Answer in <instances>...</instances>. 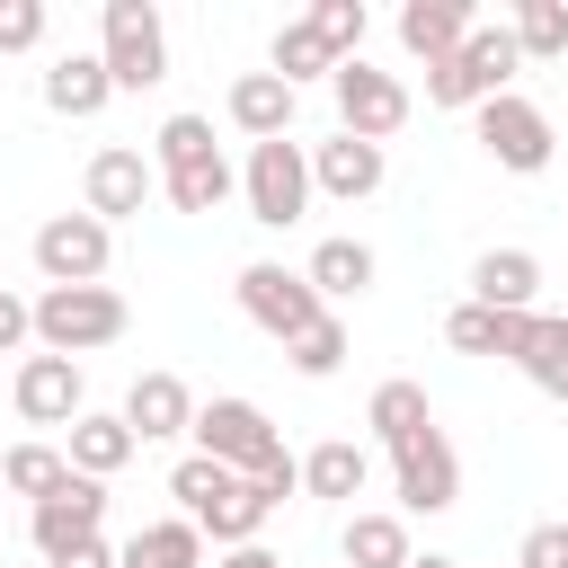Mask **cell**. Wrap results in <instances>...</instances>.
<instances>
[{"mask_svg": "<svg viewBox=\"0 0 568 568\" xmlns=\"http://www.w3.org/2000/svg\"><path fill=\"white\" fill-rule=\"evenodd\" d=\"M160 186H169L178 213H222V204H231L240 169L222 160V142H213L204 115H169V124H160Z\"/></svg>", "mask_w": 568, "mask_h": 568, "instance_id": "cell-1", "label": "cell"}, {"mask_svg": "<svg viewBox=\"0 0 568 568\" xmlns=\"http://www.w3.org/2000/svg\"><path fill=\"white\" fill-rule=\"evenodd\" d=\"M124 320H133V311H124L115 284H44V293H36V346H44V355H71V364H80L89 346H115Z\"/></svg>", "mask_w": 568, "mask_h": 568, "instance_id": "cell-2", "label": "cell"}, {"mask_svg": "<svg viewBox=\"0 0 568 568\" xmlns=\"http://www.w3.org/2000/svg\"><path fill=\"white\" fill-rule=\"evenodd\" d=\"M515 71H524L515 27H470V44H462L453 62L426 71V98H435V106H488V98H506Z\"/></svg>", "mask_w": 568, "mask_h": 568, "instance_id": "cell-3", "label": "cell"}, {"mask_svg": "<svg viewBox=\"0 0 568 568\" xmlns=\"http://www.w3.org/2000/svg\"><path fill=\"white\" fill-rule=\"evenodd\" d=\"M98 53H106V80L115 89H160L169 80V27H160V9L151 0H106Z\"/></svg>", "mask_w": 568, "mask_h": 568, "instance_id": "cell-4", "label": "cell"}, {"mask_svg": "<svg viewBox=\"0 0 568 568\" xmlns=\"http://www.w3.org/2000/svg\"><path fill=\"white\" fill-rule=\"evenodd\" d=\"M240 195H248V222L266 231H293L311 213V151L284 133V142H248V169H240Z\"/></svg>", "mask_w": 568, "mask_h": 568, "instance_id": "cell-5", "label": "cell"}, {"mask_svg": "<svg viewBox=\"0 0 568 568\" xmlns=\"http://www.w3.org/2000/svg\"><path fill=\"white\" fill-rule=\"evenodd\" d=\"M231 293H240V311H248V320H257L275 346H293L302 328H320V320H328L320 284H311V275H293V266H275V257L240 266V284H231Z\"/></svg>", "mask_w": 568, "mask_h": 568, "instance_id": "cell-6", "label": "cell"}, {"mask_svg": "<svg viewBox=\"0 0 568 568\" xmlns=\"http://www.w3.org/2000/svg\"><path fill=\"white\" fill-rule=\"evenodd\" d=\"M195 453L222 462V470H240V479H257V470L284 453V435H275V417H266L257 399H204V408H195Z\"/></svg>", "mask_w": 568, "mask_h": 568, "instance_id": "cell-7", "label": "cell"}, {"mask_svg": "<svg viewBox=\"0 0 568 568\" xmlns=\"http://www.w3.org/2000/svg\"><path fill=\"white\" fill-rule=\"evenodd\" d=\"M337 133H355V142H390L399 124H408V89L390 80V71H373L364 53L355 62H337Z\"/></svg>", "mask_w": 568, "mask_h": 568, "instance_id": "cell-8", "label": "cell"}, {"mask_svg": "<svg viewBox=\"0 0 568 568\" xmlns=\"http://www.w3.org/2000/svg\"><path fill=\"white\" fill-rule=\"evenodd\" d=\"M106 257H115V231H106L89 204H80V213H53V222L36 231V266H44V284H98Z\"/></svg>", "mask_w": 568, "mask_h": 568, "instance_id": "cell-9", "label": "cell"}, {"mask_svg": "<svg viewBox=\"0 0 568 568\" xmlns=\"http://www.w3.org/2000/svg\"><path fill=\"white\" fill-rule=\"evenodd\" d=\"M479 151L497 160V169H515V178H532V169H550V115L532 106V98H488L479 106Z\"/></svg>", "mask_w": 568, "mask_h": 568, "instance_id": "cell-10", "label": "cell"}, {"mask_svg": "<svg viewBox=\"0 0 568 568\" xmlns=\"http://www.w3.org/2000/svg\"><path fill=\"white\" fill-rule=\"evenodd\" d=\"M390 470H399V506L408 515H444L462 497V462H453L444 426H417L408 444H390Z\"/></svg>", "mask_w": 568, "mask_h": 568, "instance_id": "cell-11", "label": "cell"}, {"mask_svg": "<svg viewBox=\"0 0 568 568\" xmlns=\"http://www.w3.org/2000/svg\"><path fill=\"white\" fill-rule=\"evenodd\" d=\"M151 186H160V160H142V151H124V142H106L98 160H89V178H80V195H89V213L115 231L124 213H142L151 204Z\"/></svg>", "mask_w": 568, "mask_h": 568, "instance_id": "cell-12", "label": "cell"}, {"mask_svg": "<svg viewBox=\"0 0 568 568\" xmlns=\"http://www.w3.org/2000/svg\"><path fill=\"white\" fill-rule=\"evenodd\" d=\"M98 524H106V479H80V470H71V479L36 506V524H27V532H36V550H44V559H62V550L98 541Z\"/></svg>", "mask_w": 568, "mask_h": 568, "instance_id": "cell-13", "label": "cell"}, {"mask_svg": "<svg viewBox=\"0 0 568 568\" xmlns=\"http://www.w3.org/2000/svg\"><path fill=\"white\" fill-rule=\"evenodd\" d=\"M18 417L27 426H80V364L71 355H27L18 364Z\"/></svg>", "mask_w": 568, "mask_h": 568, "instance_id": "cell-14", "label": "cell"}, {"mask_svg": "<svg viewBox=\"0 0 568 568\" xmlns=\"http://www.w3.org/2000/svg\"><path fill=\"white\" fill-rule=\"evenodd\" d=\"M470 27H479V18H470V0H408V9H399V44H408L426 71H435V62H453V53L470 44Z\"/></svg>", "mask_w": 568, "mask_h": 568, "instance_id": "cell-15", "label": "cell"}, {"mask_svg": "<svg viewBox=\"0 0 568 568\" xmlns=\"http://www.w3.org/2000/svg\"><path fill=\"white\" fill-rule=\"evenodd\" d=\"M311 186H320V195H337V204H364V195L382 186V142L328 133V142L311 151Z\"/></svg>", "mask_w": 568, "mask_h": 568, "instance_id": "cell-16", "label": "cell"}, {"mask_svg": "<svg viewBox=\"0 0 568 568\" xmlns=\"http://www.w3.org/2000/svg\"><path fill=\"white\" fill-rule=\"evenodd\" d=\"M124 426H133L142 444H160V435H195V399H186V382H178V373H133V390H124Z\"/></svg>", "mask_w": 568, "mask_h": 568, "instance_id": "cell-17", "label": "cell"}, {"mask_svg": "<svg viewBox=\"0 0 568 568\" xmlns=\"http://www.w3.org/2000/svg\"><path fill=\"white\" fill-rule=\"evenodd\" d=\"M506 364H524V382H541L550 399H568V320H541V311H515V337H506Z\"/></svg>", "mask_w": 568, "mask_h": 568, "instance_id": "cell-18", "label": "cell"}, {"mask_svg": "<svg viewBox=\"0 0 568 568\" xmlns=\"http://www.w3.org/2000/svg\"><path fill=\"white\" fill-rule=\"evenodd\" d=\"M293 80H275V71H240L231 80V124L248 133V142H284L293 133Z\"/></svg>", "mask_w": 568, "mask_h": 568, "instance_id": "cell-19", "label": "cell"}, {"mask_svg": "<svg viewBox=\"0 0 568 568\" xmlns=\"http://www.w3.org/2000/svg\"><path fill=\"white\" fill-rule=\"evenodd\" d=\"M532 293H541V257L532 248H488L470 266V302H488V311H532Z\"/></svg>", "mask_w": 568, "mask_h": 568, "instance_id": "cell-20", "label": "cell"}, {"mask_svg": "<svg viewBox=\"0 0 568 568\" xmlns=\"http://www.w3.org/2000/svg\"><path fill=\"white\" fill-rule=\"evenodd\" d=\"M106 98H115L106 53H53V71H44V106L53 115H98Z\"/></svg>", "mask_w": 568, "mask_h": 568, "instance_id": "cell-21", "label": "cell"}, {"mask_svg": "<svg viewBox=\"0 0 568 568\" xmlns=\"http://www.w3.org/2000/svg\"><path fill=\"white\" fill-rule=\"evenodd\" d=\"M133 453H142V435H133L124 417H98V408H89V417L71 426V470H80V479H115Z\"/></svg>", "mask_w": 568, "mask_h": 568, "instance_id": "cell-22", "label": "cell"}, {"mask_svg": "<svg viewBox=\"0 0 568 568\" xmlns=\"http://www.w3.org/2000/svg\"><path fill=\"white\" fill-rule=\"evenodd\" d=\"M302 275H311V284H320V302H355V293H364V284H373V275H382V257H373V248H364V240H320V248H311V266H302Z\"/></svg>", "mask_w": 568, "mask_h": 568, "instance_id": "cell-23", "label": "cell"}, {"mask_svg": "<svg viewBox=\"0 0 568 568\" xmlns=\"http://www.w3.org/2000/svg\"><path fill=\"white\" fill-rule=\"evenodd\" d=\"M337 559H346V568H408L417 550H408V524H399V515H346Z\"/></svg>", "mask_w": 568, "mask_h": 568, "instance_id": "cell-24", "label": "cell"}, {"mask_svg": "<svg viewBox=\"0 0 568 568\" xmlns=\"http://www.w3.org/2000/svg\"><path fill=\"white\" fill-rule=\"evenodd\" d=\"M115 568H204V532H195L186 515H169V524H142V532L115 550Z\"/></svg>", "mask_w": 568, "mask_h": 568, "instance_id": "cell-25", "label": "cell"}, {"mask_svg": "<svg viewBox=\"0 0 568 568\" xmlns=\"http://www.w3.org/2000/svg\"><path fill=\"white\" fill-rule=\"evenodd\" d=\"M364 479H373V453L364 444H320V453H302V488L311 497H364Z\"/></svg>", "mask_w": 568, "mask_h": 568, "instance_id": "cell-26", "label": "cell"}, {"mask_svg": "<svg viewBox=\"0 0 568 568\" xmlns=\"http://www.w3.org/2000/svg\"><path fill=\"white\" fill-rule=\"evenodd\" d=\"M0 479H9V497H53L62 479H71V453H53V444H9L0 453Z\"/></svg>", "mask_w": 568, "mask_h": 568, "instance_id": "cell-27", "label": "cell"}, {"mask_svg": "<svg viewBox=\"0 0 568 568\" xmlns=\"http://www.w3.org/2000/svg\"><path fill=\"white\" fill-rule=\"evenodd\" d=\"M364 426H373L382 444H408L417 426H435V408H426V390H417V382H382V390H373V408H364Z\"/></svg>", "mask_w": 568, "mask_h": 568, "instance_id": "cell-28", "label": "cell"}, {"mask_svg": "<svg viewBox=\"0 0 568 568\" xmlns=\"http://www.w3.org/2000/svg\"><path fill=\"white\" fill-rule=\"evenodd\" d=\"M311 71H328L337 80V53H328V36L311 27V18H293V27H275V80H311Z\"/></svg>", "mask_w": 568, "mask_h": 568, "instance_id": "cell-29", "label": "cell"}, {"mask_svg": "<svg viewBox=\"0 0 568 568\" xmlns=\"http://www.w3.org/2000/svg\"><path fill=\"white\" fill-rule=\"evenodd\" d=\"M444 337H453L462 355H506V337H515V311H488V302H462V311L444 320Z\"/></svg>", "mask_w": 568, "mask_h": 568, "instance_id": "cell-30", "label": "cell"}, {"mask_svg": "<svg viewBox=\"0 0 568 568\" xmlns=\"http://www.w3.org/2000/svg\"><path fill=\"white\" fill-rule=\"evenodd\" d=\"M284 364H293V373H302V382H328V373H337V364H346V320H337V311H328V320H320V328H302V337H293V346H284Z\"/></svg>", "mask_w": 568, "mask_h": 568, "instance_id": "cell-31", "label": "cell"}, {"mask_svg": "<svg viewBox=\"0 0 568 568\" xmlns=\"http://www.w3.org/2000/svg\"><path fill=\"white\" fill-rule=\"evenodd\" d=\"M515 44H524V62L568 53V9L559 0H515Z\"/></svg>", "mask_w": 568, "mask_h": 568, "instance_id": "cell-32", "label": "cell"}, {"mask_svg": "<svg viewBox=\"0 0 568 568\" xmlns=\"http://www.w3.org/2000/svg\"><path fill=\"white\" fill-rule=\"evenodd\" d=\"M311 27L328 36V53H337V62H355V53H364V0H320V9H311Z\"/></svg>", "mask_w": 568, "mask_h": 568, "instance_id": "cell-33", "label": "cell"}, {"mask_svg": "<svg viewBox=\"0 0 568 568\" xmlns=\"http://www.w3.org/2000/svg\"><path fill=\"white\" fill-rule=\"evenodd\" d=\"M44 44V0H0V53Z\"/></svg>", "mask_w": 568, "mask_h": 568, "instance_id": "cell-34", "label": "cell"}, {"mask_svg": "<svg viewBox=\"0 0 568 568\" xmlns=\"http://www.w3.org/2000/svg\"><path fill=\"white\" fill-rule=\"evenodd\" d=\"M515 568H568V524H532L524 550H515Z\"/></svg>", "mask_w": 568, "mask_h": 568, "instance_id": "cell-35", "label": "cell"}, {"mask_svg": "<svg viewBox=\"0 0 568 568\" xmlns=\"http://www.w3.org/2000/svg\"><path fill=\"white\" fill-rule=\"evenodd\" d=\"M27 337H36V302H18V293L0 284V355H18Z\"/></svg>", "mask_w": 568, "mask_h": 568, "instance_id": "cell-36", "label": "cell"}, {"mask_svg": "<svg viewBox=\"0 0 568 568\" xmlns=\"http://www.w3.org/2000/svg\"><path fill=\"white\" fill-rule=\"evenodd\" d=\"M53 568H115V550H106V541H80V550H62Z\"/></svg>", "mask_w": 568, "mask_h": 568, "instance_id": "cell-37", "label": "cell"}, {"mask_svg": "<svg viewBox=\"0 0 568 568\" xmlns=\"http://www.w3.org/2000/svg\"><path fill=\"white\" fill-rule=\"evenodd\" d=\"M222 568H284V559H275V550H257V541H248V550H231V559H222Z\"/></svg>", "mask_w": 568, "mask_h": 568, "instance_id": "cell-38", "label": "cell"}, {"mask_svg": "<svg viewBox=\"0 0 568 568\" xmlns=\"http://www.w3.org/2000/svg\"><path fill=\"white\" fill-rule=\"evenodd\" d=\"M408 568H453V559H408Z\"/></svg>", "mask_w": 568, "mask_h": 568, "instance_id": "cell-39", "label": "cell"}, {"mask_svg": "<svg viewBox=\"0 0 568 568\" xmlns=\"http://www.w3.org/2000/svg\"><path fill=\"white\" fill-rule=\"evenodd\" d=\"M0 497H9V479H0Z\"/></svg>", "mask_w": 568, "mask_h": 568, "instance_id": "cell-40", "label": "cell"}]
</instances>
